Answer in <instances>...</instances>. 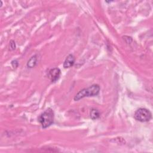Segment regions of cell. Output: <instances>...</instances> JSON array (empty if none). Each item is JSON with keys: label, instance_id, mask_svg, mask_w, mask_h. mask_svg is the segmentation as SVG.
I'll return each mask as SVG.
<instances>
[{"label": "cell", "instance_id": "obj_1", "mask_svg": "<svg viewBox=\"0 0 153 153\" xmlns=\"http://www.w3.org/2000/svg\"><path fill=\"white\" fill-rule=\"evenodd\" d=\"M100 91V86L98 84H93L87 88L80 90L74 97L75 101L79 100L85 97H90L97 96Z\"/></svg>", "mask_w": 153, "mask_h": 153}, {"label": "cell", "instance_id": "obj_2", "mask_svg": "<svg viewBox=\"0 0 153 153\" xmlns=\"http://www.w3.org/2000/svg\"><path fill=\"white\" fill-rule=\"evenodd\" d=\"M38 119L42 127L45 128L53 123L54 112L51 108H48L39 116Z\"/></svg>", "mask_w": 153, "mask_h": 153}, {"label": "cell", "instance_id": "obj_3", "mask_svg": "<svg viewBox=\"0 0 153 153\" xmlns=\"http://www.w3.org/2000/svg\"><path fill=\"white\" fill-rule=\"evenodd\" d=\"M134 118L140 122L149 121L152 118L151 112L146 108H140L136 110L134 114Z\"/></svg>", "mask_w": 153, "mask_h": 153}, {"label": "cell", "instance_id": "obj_4", "mask_svg": "<svg viewBox=\"0 0 153 153\" xmlns=\"http://www.w3.org/2000/svg\"><path fill=\"white\" fill-rule=\"evenodd\" d=\"M60 70L57 68H54L50 70L48 72V76L51 81V82H56L57 79H59L60 76Z\"/></svg>", "mask_w": 153, "mask_h": 153}, {"label": "cell", "instance_id": "obj_5", "mask_svg": "<svg viewBox=\"0 0 153 153\" xmlns=\"http://www.w3.org/2000/svg\"><path fill=\"white\" fill-rule=\"evenodd\" d=\"M74 62H75V57L74 55L72 54H69L66 58L63 63V67L65 68H69L74 65Z\"/></svg>", "mask_w": 153, "mask_h": 153}, {"label": "cell", "instance_id": "obj_6", "mask_svg": "<svg viewBox=\"0 0 153 153\" xmlns=\"http://www.w3.org/2000/svg\"><path fill=\"white\" fill-rule=\"evenodd\" d=\"M37 57L36 55H34L32 57H31L30 58V59L28 60L27 63V66L29 68H32L33 67H34L37 63Z\"/></svg>", "mask_w": 153, "mask_h": 153}, {"label": "cell", "instance_id": "obj_7", "mask_svg": "<svg viewBox=\"0 0 153 153\" xmlns=\"http://www.w3.org/2000/svg\"><path fill=\"white\" fill-rule=\"evenodd\" d=\"M90 116L91 119L94 120L97 119L99 116H100V113L99 111L96 109H92L90 111Z\"/></svg>", "mask_w": 153, "mask_h": 153}, {"label": "cell", "instance_id": "obj_8", "mask_svg": "<svg viewBox=\"0 0 153 153\" xmlns=\"http://www.w3.org/2000/svg\"><path fill=\"white\" fill-rule=\"evenodd\" d=\"M10 49L11 50H14L16 47V44H15V42L13 40H11L10 42Z\"/></svg>", "mask_w": 153, "mask_h": 153}]
</instances>
